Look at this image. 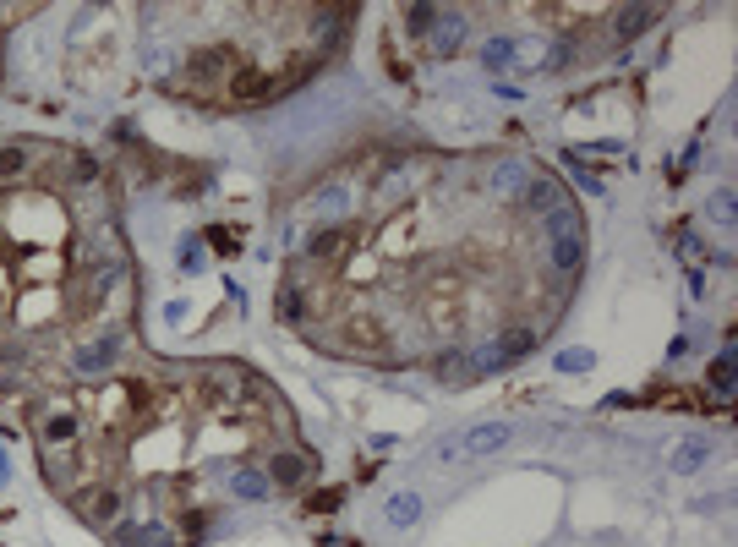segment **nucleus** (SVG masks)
I'll return each mask as SVG.
<instances>
[{
    "mask_svg": "<svg viewBox=\"0 0 738 547\" xmlns=\"http://www.w3.org/2000/svg\"><path fill=\"white\" fill-rule=\"evenodd\" d=\"M503 444H514V422H476V427H465V433L443 438V444L432 449V460H438V465L487 460V455H498Z\"/></svg>",
    "mask_w": 738,
    "mask_h": 547,
    "instance_id": "f257e3e1",
    "label": "nucleus"
},
{
    "mask_svg": "<svg viewBox=\"0 0 738 547\" xmlns=\"http://www.w3.org/2000/svg\"><path fill=\"white\" fill-rule=\"evenodd\" d=\"M33 427H39V449H77V444H82V416H77L66 400L39 405Z\"/></svg>",
    "mask_w": 738,
    "mask_h": 547,
    "instance_id": "f03ea898",
    "label": "nucleus"
},
{
    "mask_svg": "<svg viewBox=\"0 0 738 547\" xmlns=\"http://www.w3.org/2000/svg\"><path fill=\"white\" fill-rule=\"evenodd\" d=\"M427 55H454L465 44V33H471V22H465V11H449V6H432V17H427Z\"/></svg>",
    "mask_w": 738,
    "mask_h": 547,
    "instance_id": "7ed1b4c3",
    "label": "nucleus"
},
{
    "mask_svg": "<svg viewBox=\"0 0 738 547\" xmlns=\"http://www.w3.org/2000/svg\"><path fill=\"white\" fill-rule=\"evenodd\" d=\"M203 389L214 394V400H257V383L246 378L241 367H203Z\"/></svg>",
    "mask_w": 738,
    "mask_h": 547,
    "instance_id": "20e7f679",
    "label": "nucleus"
},
{
    "mask_svg": "<svg viewBox=\"0 0 738 547\" xmlns=\"http://www.w3.org/2000/svg\"><path fill=\"white\" fill-rule=\"evenodd\" d=\"M121 345H126L121 329H104L93 345H82V351H77V372H82V378H99V372H110V362L121 356Z\"/></svg>",
    "mask_w": 738,
    "mask_h": 547,
    "instance_id": "39448f33",
    "label": "nucleus"
},
{
    "mask_svg": "<svg viewBox=\"0 0 738 547\" xmlns=\"http://www.w3.org/2000/svg\"><path fill=\"white\" fill-rule=\"evenodd\" d=\"M307 214H312V219H328V225H339V219L350 214V186H345V181L318 186V192L307 197Z\"/></svg>",
    "mask_w": 738,
    "mask_h": 547,
    "instance_id": "423d86ee",
    "label": "nucleus"
},
{
    "mask_svg": "<svg viewBox=\"0 0 738 547\" xmlns=\"http://www.w3.org/2000/svg\"><path fill=\"white\" fill-rule=\"evenodd\" d=\"M312 17H318V22H312V39H307V50H312V55H328V50L339 44V33H345L350 11H345V6H328V11H312Z\"/></svg>",
    "mask_w": 738,
    "mask_h": 547,
    "instance_id": "0eeeda50",
    "label": "nucleus"
},
{
    "mask_svg": "<svg viewBox=\"0 0 738 547\" xmlns=\"http://www.w3.org/2000/svg\"><path fill=\"white\" fill-rule=\"evenodd\" d=\"M525 181H531V165H525V159H498V165L487 170V192L492 197H520Z\"/></svg>",
    "mask_w": 738,
    "mask_h": 547,
    "instance_id": "6e6552de",
    "label": "nucleus"
},
{
    "mask_svg": "<svg viewBox=\"0 0 738 547\" xmlns=\"http://www.w3.org/2000/svg\"><path fill=\"white\" fill-rule=\"evenodd\" d=\"M656 17H662L656 6H618V11H613V28H607V39L624 44V39H635V33H646Z\"/></svg>",
    "mask_w": 738,
    "mask_h": 547,
    "instance_id": "1a4fd4ad",
    "label": "nucleus"
},
{
    "mask_svg": "<svg viewBox=\"0 0 738 547\" xmlns=\"http://www.w3.org/2000/svg\"><path fill=\"white\" fill-rule=\"evenodd\" d=\"M580 258H585V236H558L553 247H547V269H553L558 279H574Z\"/></svg>",
    "mask_w": 738,
    "mask_h": 547,
    "instance_id": "9d476101",
    "label": "nucleus"
},
{
    "mask_svg": "<svg viewBox=\"0 0 738 547\" xmlns=\"http://www.w3.org/2000/svg\"><path fill=\"white\" fill-rule=\"evenodd\" d=\"M307 476H312V455H301V449H279L274 465H268V482H285V487L307 482Z\"/></svg>",
    "mask_w": 738,
    "mask_h": 547,
    "instance_id": "9b49d317",
    "label": "nucleus"
},
{
    "mask_svg": "<svg viewBox=\"0 0 738 547\" xmlns=\"http://www.w3.org/2000/svg\"><path fill=\"white\" fill-rule=\"evenodd\" d=\"M77 509L88 520H99V526H115V520H121V493H110V487H88Z\"/></svg>",
    "mask_w": 738,
    "mask_h": 547,
    "instance_id": "f8f14e48",
    "label": "nucleus"
},
{
    "mask_svg": "<svg viewBox=\"0 0 738 547\" xmlns=\"http://www.w3.org/2000/svg\"><path fill=\"white\" fill-rule=\"evenodd\" d=\"M39 154H44V148H33V143H11V148H0V181H22V176H33Z\"/></svg>",
    "mask_w": 738,
    "mask_h": 547,
    "instance_id": "ddd939ff",
    "label": "nucleus"
},
{
    "mask_svg": "<svg viewBox=\"0 0 738 547\" xmlns=\"http://www.w3.org/2000/svg\"><path fill=\"white\" fill-rule=\"evenodd\" d=\"M421 176H427V165H421V159H400V165H394L389 176L378 181V192H383V197H410Z\"/></svg>",
    "mask_w": 738,
    "mask_h": 547,
    "instance_id": "4468645a",
    "label": "nucleus"
},
{
    "mask_svg": "<svg viewBox=\"0 0 738 547\" xmlns=\"http://www.w3.org/2000/svg\"><path fill=\"white\" fill-rule=\"evenodd\" d=\"M230 493L246 498V504H263V498L274 493V482H268V471H257V465H241V471H230Z\"/></svg>",
    "mask_w": 738,
    "mask_h": 547,
    "instance_id": "2eb2a0df",
    "label": "nucleus"
},
{
    "mask_svg": "<svg viewBox=\"0 0 738 547\" xmlns=\"http://www.w3.org/2000/svg\"><path fill=\"white\" fill-rule=\"evenodd\" d=\"M525 208H531V214H547V208H558V203H569V197H564V186H558L553 176H531V181H525Z\"/></svg>",
    "mask_w": 738,
    "mask_h": 547,
    "instance_id": "dca6fc26",
    "label": "nucleus"
},
{
    "mask_svg": "<svg viewBox=\"0 0 738 547\" xmlns=\"http://www.w3.org/2000/svg\"><path fill=\"white\" fill-rule=\"evenodd\" d=\"M345 247H350V230H345V225H323L318 236L307 241V258H312V263H334Z\"/></svg>",
    "mask_w": 738,
    "mask_h": 547,
    "instance_id": "f3484780",
    "label": "nucleus"
},
{
    "mask_svg": "<svg viewBox=\"0 0 738 547\" xmlns=\"http://www.w3.org/2000/svg\"><path fill=\"white\" fill-rule=\"evenodd\" d=\"M706 460H711V444H706V438H678V444H673V460H667V465H673L678 476H695Z\"/></svg>",
    "mask_w": 738,
    "mask_h": 547,
    "instance_id": "a211bd4d",
    "label": "nucleus"
},
{
    "mask_svg": "<svg viewBox=\"0 0 738 547\" xmlns=\"http://www.w3.org/2000/svg\"><path fill=\"white\" fill-rule=\"evenodd\" d=\"M503 367H509V356H503L498 340H482L476 351H465V372H482L487 378V372H503Z\"/></svg>",
    "mask_w": 738,
    "mask_h": 547,
    "instance_id": "6ab92c4d",
    "label": "nucleus"
},
{
    "mask_svg": "<svg viewBox=\"0 0 738 547\" xmlns=\"http://www.w3.org/2000/svg\"><path fill=\"white\" fill-rule=\"evenodd\" d=\"M542 230L547 236H585V225H580V214H574V203H558V208H547L542 214Z\"/></svg>",
    "mask_w": 738,
    "mask_h": 547,
    "instance_id": "aec40b11",
    "label": "nucleus"
},
{
    "mask_svg": "<svg viewBox=\"0 0 738 547\" xmlns=\"http://www.w3.org/2000/svg\"><path fill=\"white\" fill-rule=\"evenodd\" d=\"M383 515H389V526H394V531L416 526V520H421V493H394Z\"/></svg>",
    "mask_w": 738,
    "mask_h": 547,
    "instance_id": "412c9836",
    "label": "nucleus"
},
{
    "mask_svg": "<svg viewBox=\"0 0 738 547\" xmlns=\"http://www.w3.org/2000/svg\"><path fill=\"white\" fill-rule=\"evenodd\" d=\"M514 55H520V44H514V39H487L482 44V66H492V72H503Z\"/></svg>",
    "mask_w": 738,
    "mask_h": 547,
    "instance_id": "4be33fe9",
    "label": "nucleus"
},
{
    "mask_svg": "<svg viewBox=\"0 0 738 547\" xmlns=\"http://www.w3.org/2000/svg\"><path fill=\"white\" fill-rule=\"evenodd\" d=\"M432 372H438V378H449V383H460L465 378V356H438V362H432Z\"/></svg>",
    "mask_w": 738,
    "mask_h": 547,
    "instance_id": "5701e85b",
    "label": "nucleus"
},
{
    "mask_svg": "<svg viewBox=\"0 0 738 547\" xmlns=\"http://www.w3.org/2000/svg\"><path fill=\"white\" fill-rule=\"evenodd\" d=\"M574 55H580V50H574V44H569V39H558V44H553V50H547V72H564V66L574 61Z\"/></svg>",
    "mask_w": 738,
    "mask_h": 547,
    "instance_id": "b1692460",
    "label": "nucleus"
},
{
    "mask_svg": "<svg viewBox=\"0 0 738 547\" xmlns=\"http://www.w3.org/2000/svg\"><path fill=\"white\" fill-rule=\"evenodd\" d=\"M591 362H596L591 351H564V356H558V372H585Z\"/></svg>",
    "mask_w": 738,
    "mask_h": 547,
    "instance_id": "393cba45",
    "label": "nucleus"
},
{
    "mask_svg": "<svg viewBox=\"0 0 738 547\" xmlns=\"http://www.w3.org/2000/svg\"><path fill=\"white\" fill-rule=\"evenodd\" d=\"M711 219H717V225H733V192L711 197Z\"/></svg>",
    "mask_w": 738,
    "mask_h": 547,
    "instance_id": "a878e982",
    "label": "nucleus"
},
{
    "mask_svg": "<svg viewBox=\"0 0 738 547\" xmlns=\"http://www.w3.org/2000/svg\"><path fill=\"white\" fill-rule=\"evenodd\" d=\"M72 176L77 181H93V176H99V159H93V154H72Z\"/></svg>",
    "mask_w": 738,
    "mask_h": 547,
    "instance_id": "bb28decb",
    "label": "nucleus"
},
{
    "mask_svg": "<svg viewBox=\"0 0 738 547\" xmlns=\"http://www.w3.org/2000/svg\"><path fill=\"white\" fill-rule=\"evenodd\" d=\"M279 312H285V318H301V290H296V285H285V296H279Z\"/></svg>",
    "mask_w": 738,
    "mask_h": 547,
    "instance_id": "cd10ccee",
    "label": "nucleus"
}]
</instances>
